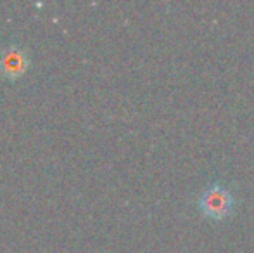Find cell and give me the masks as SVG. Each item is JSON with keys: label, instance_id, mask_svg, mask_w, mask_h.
<instances>
[{"label": "cell", "instance_id": "2", "mask_svg": "<svg viewBox=\"0 0 254 253\" xmlns=\"http://www.w3.org/2000/svg\"><path fill=\"white\" fill-rule=\"evenodd\" d=\"M0 66H2V71L5 75L16 77V75H21L26 70V58H24L23 52L16 51V49H10V51H7L2 56Z\"/></svg>", "mask_w": 254, "mask_h": 253}, {"label": "cell", "instance_id": "1", "mask_svg": "<svg viewBox=\"0 0 254 253\" xmlns=\"http://www.w3.org/2000/svg\"><path fill=\"white\" fill-rule=\"evenodd\" d=\"M199 206H201L204 215H207L209 219L221 220L234 208V196L225 187L214 184V186H211L209 189L201 194Z\"/></svg>", "mask_w": 254, "mask_h": 253}]
</instances>
